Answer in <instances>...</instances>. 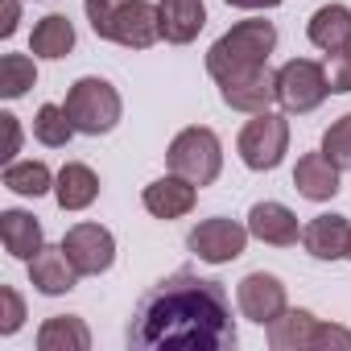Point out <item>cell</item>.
Wrapping results in <instances>:
<instances>
[{
	"mask_svg": "<svg viewBox=\"0 0 351 351\" xmlns=\"http://www.w3.org/2000/svg\"><path fill=\"white\" fill-rule=\"evenodd\" d=\"M240 343L228 289L191 269L157 281L128 318L136 351H232Z\"/></svg>",
	"mask_w": 351,
	"mask_h": 351,
	"instance_id": "cell-1",
	"label": "cell"
},
{
	"mask_svg": "<svg viewBox=\"0 0 351 351\" xmlns=\"http://www.w3.org/2000/svg\"><path fill=\"white\" fill-rule=\"evenodd\" d=\"M95 38L116 42L124 50H149L161 38V17L149 0H83Z\"/></svg>",
	"mask_w": 351,
	"mask_h": 351,
	"instance_id": "cell-2",
	"label": "cell"
},
{
	"mask_svg": "<svg viewBox=\"0 0 351 351\" xmlns=\"http://www.w3.org/2000/svg\"><path fill=\"white\" fill-rule=\"evenodd\" d=\"M273 50H277V25L273 21H240L207 50V75L219 83L236 71L269 62Z\"/></svg>",
	"mask_w": 351,
	"mask_h": 351,
	"instance_id": "cell-3",
	"label": "cell"
},
{
	"mask_svg": "<svg viewBox=\"0 0 351 351\" xmlns=\"http://www.w3.org/2000/svg\"><path fill=\"white\" fill-rule=\"evenodd\" d=\"M62 108H66L75 132H83V136H104V132H112V128L120 124V116H124L120 91H116L108 79H99V75L79 79V83L66 91V104H62Z\"/></svg>",
	"mask_w": 351,
	"mask_h": 351,
	"instance_id": "cell-4",
	"label": "cell"
},
{
	"mask_svg": "<svg viewBox=\"0 0 351 351\" xmlns=\"http://www.w3.org/2000/svg\"><path fill=\"white\" fill-rule=\"evenodd\" d=\"M165 161H169L173 173L191 178L195 186H211L219 178V169H223V145H219V136L211 128L191 124V128H182L178 136L169 141Z\"/></svg>",
	"mask_w": 351,
	"mask_h": 351,
	"instance_id": "cell-5",
	"label": "cell"
},
{
	"mask_svg": "<svg viewBox=\"0 0 351 351\" xmlns=\"http://www.w3.org/2000/svg\"><path fill=\"white\" fill-rule=\"evenodd\" d=\"M236 149H240V161H244L248 169H256V173L277 169V165L285 161V153H289V120L277 116V112H256V116L240 128Z\"/></svg>",
	"mask_w": 351,
	"mask_h": 351,
	"instance_id": "cell-6",
	"label": "cell"
},
{
	"mask_svg": "<svg viewBox=\"0 0 351 351\" xmlns=\"http://www.w3.org/2000/svg\"><path fill=\"white\" fill-rule=\"evenodd\" d=\"M326 95H330V79H326V66L322 62H314V58H289L277 71V104L289 116L314 112Z\"/></svg>",
	"mask_w": 351,
	"mask_h": 351,
	"instance_id": "cell-7",
	"label": "cell"
},
{
	"mask_svg": "<svg viewBox=\"0 0 351 351\" xmlns=\"http://www.w3.org/2000/svg\"><path fill=\"white\" fill-rule=\"evenodd\" d=\"M248 236H252L248 223H236V219H228V215H211V219H203L199 228H191L186 248H191L199 261H207V265H228V261L244 256Z\"/></svg>",
	"mask_w": 351,
	"mask_h": 351,
	"instance_id": "cell-8",
	"label": "cell"
},
{
	"mask_svg": "<svg viewBox=\"0 0 351 351\" xmlns=\"http://www.w3.org/2000/svg\"><path fill=\"white\" fill-rule=\"evenodd\" d=\"M219 99L236 112H248V116L269 112V104L277 99V71H269V62L236 71V75L219 79Z\"/></svg>",
	"mask_w": 351,
	"mask_h": 351,
	"instance_id": "cell-9",
	"label": "cell"
},
{
	"mask_svg": "<svg viewBox=\"0 0 351 351\" xmlns=\"http://www.w3.org/2000/svg\"><path fill=\"white\" fill-rule=\"evenodd\" d=\"M62 248L71 256V265L83 273V277H99L112 269L116 261V236L104 228V223H75L66 236H62Z\"/></svg>",
	"mask_w": 351,
	"mask_h": 351,
	"instance_id": "cell-10",
	"label": "cell"
},
{
	"mask_svg": "<svg viewBox=\"0 0 351 351\" xmlns=\"http://www.w3.org/2000/svg\"><path fill=\"white\" fill-rule=\"evenodd\" d=\"M236 302H240V314L248 318V322H256V326H269L289 302H285V285H281V277H273V273H248L244 281H240V289H236Z\"/></svg>",
	"mask_w": 351,
	"mask_h": 351,
	"instance_id": "cell-11",
	"label": "cell"
},
{
	"mask_svg": "<svg viewBox=\"0 0 351 351\" xmlns=\"http://www.w3.org/2000/svg\"><path fill=\"white\" fill-rule=\"evenodd\" d=\"M141 203H145V211H149L153 219H182V215L195 211V203H199V186H195L191 178H182V173H173V169H169L165 178H157V182L145 186Z\"/></svg>",
	"mask_w": 351,
	"mask_h": 351,
	"instance_id": "cell-12",
	"label": "cell"
},
{
	"mask_svg": "<svg viewBox=\"0 0 351 351\" xmlns=\"http://www.w3.org/2000/svg\"><path fill=\"white\" fill-rule=\"evenodd\" d=\"M269 347L273 351H314L318 347V330H322V318H314L310 310H281L269 326Z\"/></svg>",
	"mask_w": 351,
	"mask_h": 351,
	"instance_id": "cell-13",
	"label": "cell"
},
{
	"mask_svg": "<svg viewBox=\"0 0 351 351\" xmlns=\"http://www.w3.org/2000/svg\"><path fill=\"white\" fill-rule=\"evenodd\" d=\"M339 165L318 149V153H306V157H298V165H293V191L302 195V199H310V203H330L335 195H339Z\"/></svg>",
	"mask_w": 351,
	"mask_h": 351,
	"instance_id": "cell-14",
	"label": "cell"
},
{
	"mask_svg": "<svg viewBox=\"0 0 351 351\" xmlns=\"http://www.w3.org/2000/svg\"><path fill=\"white\" fill-rule=\"evenodd\" d=\"M248 232L261 244H273V248H289V244L302 240V223L285 203H256L248 211Z\"/></svg>",
	"mask_w": 351,
	"mask_h": 351,
	"instance_id": "cell-15",
	"label": "cell"
},
{
	"mask_svg": "<svg viewBox=\"0 0 351 351\" xmlns=\"http://www.w3.org/2000/svg\"><path fill=\"white\" fill-rule=\"evenodd\" d=\"M79 277H83V273L71 265V256H66L62 244H58V248H42V252L29 261V281H34V289L46 293V298L71 293V289L79 285Z\"/></svg>",
	"mask_w": 351,
	"mask_h": 351,
	"instance_id": "cell-16",
	"label": "cell"
},
{
	"mask_svg": "<svg viewBox=\"0 0 351 351\" xmlns=\"http://www.w3.org/2000/svg\"><path fill=\"white\" fill-rule=\"evenodd\" d=\"M302 244L314 261H343L351 248V223L347 215H314L302 228Z\"/></svg>",
	"mask_w": 351,
	"mask_h": 351,
	"instance_id": "cell-17",
	"label": "cell"
},
{
	"mask_svg": "<svg viewBox=\"0 0 351 351\" xmlns=\"http://www.w3.org/2000/svg\"><path fill=\"white\" fill-rule=\"evenodd\" d=\"M157 17H161V38L169 46H186V42H195L203 34L207 5H203V0H161Z\"/></svg>",
	"mask_w": 351,
	"mask_h": 351,
	"instance_id": "cell-18",
	"label": "cell"
},
{
	"mask_svg": "<svg viewBox=\"0 0 351 351\" xmlns=\"http://www.w3.org/2000/svg\"><path fill=\"white\" fill-rule=\"evenodd\" d=\"M0 240H5V252L13 256V261H34L42 248H46V232H42V223L29 215V211H0Z\"/></svg>",
	"mask_w": 351,
	"mask_h": 351,
	"instance_id": "cell-19",
	"label": "cell"
},
{
	"mask_svg": "<svg viewBox=\"0 0 351 351\" xmlns=\"http://www.w3.org/2000/svg\"><path fill=\"white\" fill-rule=\"evenodd\" d=\"M54 199L62 211H87L95 199H99V178H95V169L83 165V161H66L58 169V178H54Z\"/></svg>",
	"mask_w": 351,
	"mask_h": 351,
	"instance_id": "cell-20",
	"label": "cell"
},
{
	"mask_svg": "<svg viewBox=\"0 0 351 351\" xmlns=\"http://www.w3.org/2000/svg\"><path fill=\"white\" fill-rule=\"evenodd\" d=\"M306 38L322 54L343 50L351 42V9L347 5H322V9H314V17L306 21Z\"/></svg>",
	"mask_w": 351,
	"mask_h": 351,
	"instance_id": "cell-21",
	"label": "cell"
},
{
	"mask_svg": "<svg viewBox=\"0 0 351 351\" xmlns=\"http://www.w3.org/2000/svg\"><path fill=\"white\" fill-rule=\"evenodd\" d=\"M91 330L79 314H54L38 326V351H87Z\"/></svg>",
	"mask_w": 351,
	"mask_h": 351,
	"instance_id": "cell-22",
	"label": "cell"
},
{
	"mask_svg": "<svg viewBox=\"0 0 351 351\" xmlns=\"http://www.w3.org/2000/svg\"><path fill=\"white\" fill-rule=\"evenodd\" d=\"M71 50H75V25H71L62 13H50V17H42V21L34 25V38H29V54H34V58L58 62V58H66Z\"/></svg>",
	"mask_w": 351,
	"mask_h": 351,
	"instance_id": "cell-23",
	"label": "cell"
},
{
	"mask_svg": "<svg viewBox=\"0 0 351 351\" xmlns=\"http://www.w3.org/2000/svg\"><path fill=\"white\" fill-rule=\"evenodd\" d=\"M5 186L21 199H38L46 191H54V173L46 161H9L5 165Z\"/></svg>",
	"mask_w": 351,
	"mask_h": 351,
	"instance_id": "cell-24",
	"label": "cell"
},
{
	"mask_svg": "<svg viewBox=\"0 0 351 351\" xmlns=\"http://www.w3.org/2000/svg\"><path fill=\"white\" fill-rule=\"evenodd\" d=\"M34 136H38L46 149H62V145L75 136V124H71L66 108H62V104H42L38 116H34Z\"/></svg>",
	"mask_w": 351,
	"mask_h": 351,
	"instance_id": "cell-25",
	"label": "cell"
},
{
	"mask_svg": "<svg viewBox=\"0 0 351 351\" xmlns=\"http://www.w3.org/2000/svg\"><path fill=\"white\" fill-rule=\"evenodd\" d=\"M34 83H38V66H34L29 54H5L0 58V95L5 99H21Z\"/></svg>",
	"mask_w": 351,
	"mask_h": 351,
	"instance_id": "cell-26",
	"label": "cell"
},
{
	"mask_svg": "<svg viewBox=\"0 0 351 351\" xmlns=\"http://www.w3.org/2000/svg\"><path fill=\"white\" fill-rule=\"evenodd\" d=\"M322 153H326L339 169H351V112L339 116V120L322 132Z\"/></svg>",
	"mask_w": 351,
	"mask_h": 351,
	"instance_id": "cell-27",
	"label": "cell"
},
{
	"mask_svg": "<svg viewBox=\"0 0 351 351\" xmlns=\"http://www.w3.org/2000/svg\"><path fill=\"white\" fill-rule=\"evenodd\" d=\"M326 79H330V95H347L351 91V42L335 54H326Z\"/></svg>",
	"mask_w": 351,
	"mask_h": 351,
	"instance_id": "cell-28",
	"label": "cell"
},
{
	"mask_svg": "<svg viewBox=\"0 0 351 351\" xmlns=\"http://www.w3.org/2000/svg\"><path fill=\"white\" fill-rule=\"evenodd\" d=\"M0 306H5V314H0V335H17L21 322H25V302L13 285H0Z\"/></svg>",
	"mask_w": 351,
	"mask_h": 351,
	"instance_id": "cell-29",
	"label": "cell"
},
{
	"mask_svg": "<svg viewBox=\"0 0 351 351\" xmlns=\"http://www.w3.org/2000/svg\"><path fill=\"white\" fill-rule=\"evenodd\" d=\"M322 347H343V351H351V330H343V326H335V322H322L314 351H322Z\"/></svg>",
	"mask_w": 351,
	"mask_h": 351,
	"instance_id": "cell-30",
	"label": "cell"
},
{
	"mask_svg": "<svg viewBox=\"0 0 351 351\" xmlns=\"http://www.w3.org/2000/svg\"><path fill=\"white\" fill-rule=\"evenodd\" d=\"M0 124H5V132H9V145H5V161H13V153L21 149V124H17V116H13V112H5V116H0Z\"/></svg>",
	"mask_w": 351,
	"mask_h": 351,
	"instance_id": "cell-31",
	"label": "cell"
},
{
	"mask_svg": "<svg viewBox=\"0 0 351 351\" xmlns=\"http://www.w3.org/2000/svg\"><path fill=\"white\" fill-rule=\"evenodd\" d=\"M0 9H5V21H0V38H13V34H17V21H21V5H17V0H0Z\"/></svg>",
	"mask_w": 351,
	"mask_h": 351,
	"instance_id": "cell-32",
	"label": "cell"
},
{
	"mask_svg": "<svg viewBox=\"0 0 351 351\" xmlns=\"http://www.w3.org/2000/svg\"><path fill=\"white\" fill-rule=\"evenodd\" d=\"M281 0H228V9H248V13H261V9H277Z\"/></svg>",
	"mask_w": 351,
	"mask_h": 351,
	"instance_id": "cell-33",
	"label": "cell"
},
{
	"mask_svg": "<svg viewBox=\"0 0 351 351\" xmlns=\"http://www.w3.org/2000/svg\"><path fill=\"white\" fill-rule=\"evenodd\" d=\"M347 261H351V248H347Z\"/></svg>",
	"mask_w": 351,
	"mask_h": 351,
	"instance_id": "cell-34",
	"label": "cell"
}]
</instances>
